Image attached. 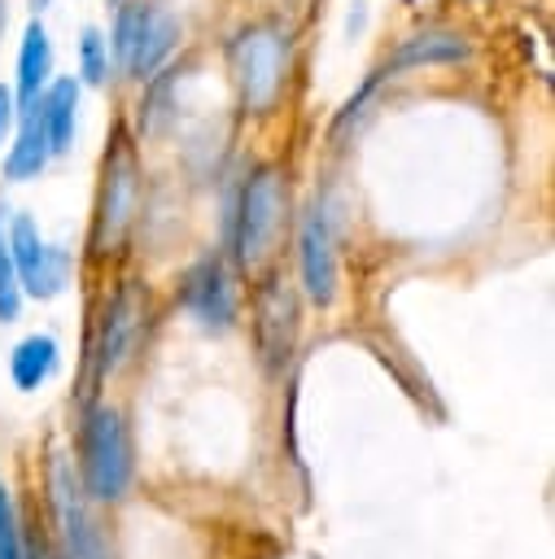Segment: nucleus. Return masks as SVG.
<instances>
[{"label":"nucleus","mask_w":555,"mask_h":559,"mask_svg":"<svg viewBox=\"0 0 555 559\" xmlns=\"http://www.w3.org/2000/svg\"><path fill=\"white\" fill-rule=\"evenodd\" d=\"M140 205H144V162H140V140L127 127V118H114L101 162H96V183H92V210H87V231H83V262L87 266H114L140 227Z\"/></svg>","instance_id":"1"},{"label":"nucleus","mask_w":555,"mask_h":559,"mask_svg":"<svg viewBox=\"0 0 555 559\" xmlns=\"http://www.w3.org/2000/svg\"><path fill=\"white\" fill-rule=\"evenodd\" d=\"M293 201H288V170L280 162H253L240 179L236 205H232V236L227 258L240 275H262L275 266L280 245L288 236Z\"/></svg>","instance_id":"2"},{"label":"nucleus","mask_w":555,"mask_h":559,"mask_svg":"<svg viewBox=\"0 0 555 559\" xmlns=\"http://www.w3.org/2000/svg\"><path fill=\"white\" fill-rule=\"evenodd\" d=\"M227 83L236 96V109L245 118H267L280 109L288 79H293V35L275 17L245 22L227 48H223Z\"/></svg>","instance_id":"3"},{"label":"nucleus","mask_w":555,"mask_h":559,"mask_svg":"<svg viewBox=\"0 0 555 559\" xmlns=\"http://www.w3.org/2000/svg\"><path fill=\"white\" fill-rule=\"evenodd\" d=\"M74 450H79V485L92 502L109 507V502L127 498V489L135 480V441H131L127 415L114 402H105V397L83 402Z\"/></svg>","instance_id":"4"},{"label":"nucleus","mask_w":555,"mask_h":559,"mask_svg":"<svg viewBox=\"0 0 555 559\" xmlns=\"http://www.w3.org/2000/svg\"><path fill=\"white\" fill-rule=\"evenodd\" d=\"M105 35L114 52V74L131 83H149L179 52L184 22L166 0H114V17Z\"/></svg>","instance_id":"5"},{"label":"nucleus","mask_w":555,"mask_h":559,"mask_svg":"<svg viewBox=\"0 0 555 559\" xmlns=\"http://www.w3.org/2000/svg\"><path fill=\"white\" fill-rule=\"evenodd\" d=\"M144 319H149V306L140 284H118L101 301V314L92 319V336H87V393H96L122 371V362L135 354L144 336Z\"/></svg>","instance_id":"6"},{"label":"nucleus","mask_w":555,"mask_h":559,"mask_svg":"<svg viewBox=\"0 0 555 559\" xmlns=\"http://www.w3.org/2000/svg\"><path fill=\"white\" fill-rule=\"evenodd\" d=\"M253 301H249V328H253V345H258V362L280 376L297 349V336H302V293L297 284L280 271V266H267L262 275H253Z\"/></svg>","instance_id":"7"},{"label":"nucleus","mask_w":555,"mask_h":559,"mask_svg":"<svg viewBox=\"0 0 555 559\" xmlns=\"http://www.w3.org/2000/svg\"><path fill=\"white\" fill-rule=\"evenodd\" d=\"M179 306L201 332H232L240 319V271L223 249L201 253L179 280Z\"/></svg>","instance_id":"8"},{"label":"nucleus","mask_w":555,"mask_h":559,"mask_svg":"<svg viewBox=\"0 0 555 559\" xmlns=\"http://www.w3.org/2000/svg\"><path fill=\"white\" fill-rule=\"evenodd\" d=\"M4 236H9V253H13V266H17L22 297L52 301V297H61L70 288V280H74V253L66 245L48 240L31 214H13L9 210Z\"/></svg>","instance_id":"9"},{"label":"nucleus","mask_w":555,"mask_h":559,"mask_svg":"<svg viewBox=\"0 0 555 559\" xmlns=\"http://www.w3.org/2000/svg\"><path fill=\"white\" fill-rule=\"evenodd\" d=\"M48 502H52V520H57V537H61V559H114L96 515H92V498L83 493L74 467L66 454H48Z\"/></svg>","instance_id":"10"},{"label":"nucleus","mask_w":555,"mask_h":559,"mask_svg":"<svg viewBox=\"0 0 555 559\" xmlns=\"http://www.w3.org/2000/svg\"><path fill=\"white\" fill-rule=\"evenodd\" d=\"M297 293L328 310L341 293V258H336V231L323 201H310L297 218Z\"/></svg>","instance_id":"11"},{"label":"nucleus","mask_w":555,"mask_h":559,"mask_svg":"<svg viewBox=\"0 0 555 559\" xmlns=\"http://www.w3.org/2000/svg\"><path fill=\"white\" fill-rule=\"evenodd\" d=\"M476 48H472V35L459 31V26H446V22H433V26H420L411 35H402L385 61L371 70L376 83H389L398 74H415V70H437V66H459L468 61Z\"/></svg>","instance_id":"12"},{"label":"nucleus","mask_w":555,"mask_h":559,"mask_svg":"<svg viewBox=\"0 0 555 559\" xmlns=\"http://www.w3.org/2000/svg\"><path fill=\"white\" fill-rule=\"evenodd\" d=\"M57 74V48H52V31L44 26V13H31L26 26H22V39H17V57H13V96H17V109L31 105Z\"/></svg>","instance_id":"13"},{"label":"nucleus","mask_w":555,"mask_h":559,"mask_svg":"<svg viewBox=\"0 0 555 559\" xmlns=\"http://www.w3.org/2000/svg\"><path fill=\"white\" fill-rule=\"evenodd\" d=\"M79 105H83V83L74 74H52V83L35 96V109H39V122H44L52 157H66L74 148V140H79Z\"/></svg>","instance_id":"14"},{"label":"nucleus","mask_w":555,"mask_h":559,"mask_svg":"<svg viewBox=\"0 0 555 559\" xmlns=\"http://www.w3.org/2000/svg\"><path fill=\"white\" fill-rule=\"evenodd\" d=\"M52 162V148H48V135H44V122H39V109L35 100L17 109V122H13V135H9V148H4V183H31L48 170Z\"/></svg>","instance_id":"15"},{"label":"nucleus","mask_w":555,"mask_h":559,"mask_svg":"<svg viewBox=\"0 0 555 559\" xmlns=\"http://www.w3.org/2000/svg\"><path fill=\"white\" fill-rule=\"evenodd\" d=\"M61 371V341L52 332H31L9 349V384L17 393L44 389Z\"/></svg>","instance_id":"16"},{"label":"nucleus","mask_w":555,"mask_h":559,"mask_svg":"<svg viewBox=\"0 0 555 559\" xmlns=\"http://www.w3.org/2000/svg\"><path fill=\"white\" fill-rule=\"evenodd\" d=\"M74 79L83 87H109L114 83V52H109V35L105 26L87 22L79 26V39H74Z\"/></svg>","instance_id":"17"},{"label":"nucleus","mask_w":555,"mask_h":559,"mask_svg":"<svg viewBox=\"0 0 555 559\" xmlns=\"http://www.w3.org/2000/svg\"><path fill=\"white\" fill-rule=\"evenodd\" d=\"M4 223H9V201L0 192V323H17L26 297H22V284H17V266H13V253H9Z\"/></svg>","instance_id":"18"},{"label":"nucleus","mask_w":555,"mask_h":559,"mask_svg":"<svg viewBox=\"0 0 555 559\" xmlns=\"http://www.w3.org/2000/svg\"><path fill=\"white\" fill-rule=\"evenodd\" d=\"M0 559H26V537H22L17 507L4 480H0Z\"/></svg>","instance_id":"19"},{"label":"nucleus","mask_w":555,"mask_h":559,"mask_svg":"<svg viewBox=\"0 0 555 559\" xmlns=\"http://www.w3.org/2000/svg\"><path fill=\"white\" fill-rule=\"evenodd\" d=\"M13 122H17V96H13V87H9V83H0V148L9 144Z\"/></svg>","instance_id":"20"},{"label":"nucleus","mask_w":555,"mask_h":559,"mask_svg":"<svg viewBox=\"0 0 555 559\" xmlns=\"http://www.w3.org/2000/svg\"><path fill=\"white\" fill-rule=\"evenodd\" d=\"M4 26H9V0H0V39H4Z\"/></svg>","instance_id":"21"},{"label":"nucleus","mask_w":555,"mask_h":559,"mask_svg":"<svg viewBox=\"0 0 555 559\" xmlns=\"http://www.w3.org/2000/svg\"><path fill=\"white\" fill-rule=\"evenodd\" d=\"M26 559H44V550H39V542H26Z\"/></svg>","instance_id":"22"},{"label":"nucleus","mask_w":555,"mask_h":559,"mask_svg":"<svg viewBox=\"0 0 555 559\" xmlns=\"http://www.w3.org/2000/svg\"><path fill=\"white\" fill-rule=\"evenodd\" d=\"M26 4H31V13H44V9L52 4V0H26Z\"/></svg>","instance_id":"23"},{"label":"nucleus","mask_w":555,"mask_h":559,"mask_svg":"<svg viewBox=\"0 0 555 559\" xmlns=\"http://www.w3.org/2000/svg\"><path fill=\"white\" fill-rule=\"evenodd\" d=\"M39 550H44V559H61V550H52V546H44V542H39Z\"/></svg>","instance_id":"24"},{"label":"nucleus","mask_w":555,"mask_h":559,"mask_svg":"<svg viewBox=\"0 0 555 559\" xmlns=\"http://www.w3.org/2000/svg\"><path fill=\"white\" fill-rule=\"evenodd\" d=\"M459 4H489V0H459Z\"/></svg>","instance_id":"25"}]
</instances>
